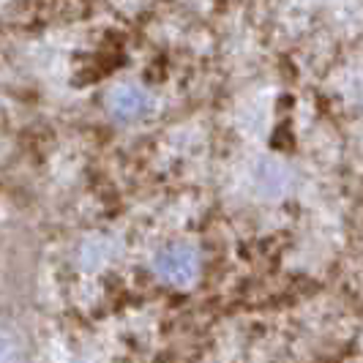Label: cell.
I'll return each instance as SVG.
<instances>
[{"label": "cell", "instance_id": "1", "mask_svg": "<svg viewBox=\"0 0 363 363\" xmlns=\"http://www.w3.org/2000/svg\"><path fill=\"white\" fill-rule=\"evenodd\" d=\"M0 363H28V339L14 323L0 320Z\"/></svg>", "mask_w": 363, "mask_h": 363}]
</instances>
